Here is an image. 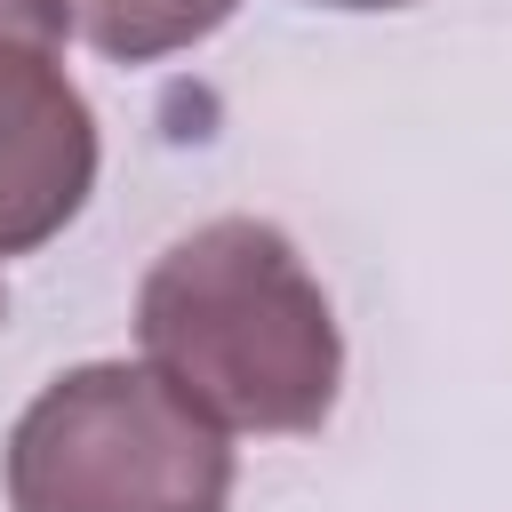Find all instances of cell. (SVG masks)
<instances>
[{"label": "cell", "mask_w": 512, "mask_h": 512, "mask_svg": "<svg viewBox=\"0 0 512 512\" xmlns=\"http://www.w3.org/2000/svg\"><path fill=\"white\" fill-rule=\"evenodd\" d=\"M136 344L160 384H176L224 432H320L344 384V336L264 216H208L160 248L136 288Z\"/></svg>", "instance_id": "obj_1"}, {"label": "cell", "mask_w": 512, "mask_h": 512, "mask_svg": "<svg viewBox=\"0 0 512 512\" xmlns=\"http://www.w3.org/2000/svg\"><path fill=\"white\" fill-rule=\"evenodd\" d=\"M232 448L128 360L64 368L8 432V512H224Z\"/></svg>", "instance_id": "obj_2"}, {"label": "cell", "mask_w": 512, "mask_h": 512, "mask_svg": "<svg viewBox=\"0 0 512 512\" xmlns=\"http://www.w3.org/2000/svg\"><path fill=\"white\" fill-rule=\"evenodd\" d=\"M96 192V112L64 48L0 32V256L56 240Z\"/></svg>", "instance_id": "obj_3"}, {"label": "cell", "mask_w": 512, "mask_h": 512, "mask_svg": "<svg viewBox=\"0 0 512 512\" xmlns=\"http://www.w3.org/2000/svg\"><path fill=\"white\" fill-rule=\"evenodd\" d=\"M72 8V32L112 56V64H152V56H176L192 40H208L240 0H64Z\"/></svg>", "instance_id": "obj_4"}, {"label": "cell", "mask_w": 512, "mask_h": 512, "mask_svg": "<svg viewBox=\"0 0 512 512\" xmlns=\"http://www.w3.org/2000/svg\"><path fill=\"white\" fill-rule=\"evenodd\" d=\"M0 32L64 48V32H72V8H64V0H0Z\"/></svg>", "instance_id": "obj_5"}, {"label": "cell", "mask_w": 512, "mask_h": 512, "mask_svg": "<svg viewBox=\"0 0 512 512\" xmlns=\"http://www.w3.org/2000/svg\"><path fill=\"white\" fill-rule=\"evenodd\" d=\"M312 8H416V0H312Z\"/></svg>", "instance_id": "obj_6"}, {"label": "cell", "mask_w": 512, "mask_h": 512, "mask_svg": "<svg viewBox=\"0 0 512 512\" xmlns=\"http://www.w3.org/2000/svg\"><path fill=\"white\" fill-rule=\"evenodd\" d=\"M0 304H8V296H0Z\"/></svg>", "instance_id": "obj_7"}]
</instances>
